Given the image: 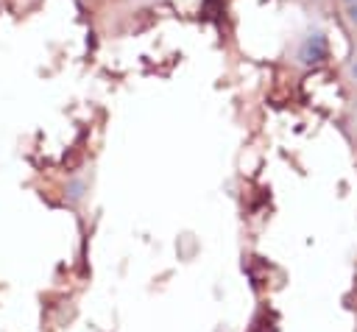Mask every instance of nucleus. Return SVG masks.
Masks as SVG:
<instances>
[{
	"instance_id": "obj_4",
	"label": "nucleus",
	"mask_w": 357,
	"mask_h": 332,
	"mask_svg": "<svg viewBox=\"0 0 357 332\" xmlns=\"http://www.w3.org/2000/svg\"><path fill=\"white\" fill-rule=\"evenodd\" d=\"M349 3H357V0H349Z\"/></svg>"
},
{
	"instance_id": "obj_1",
	"label": "nucleus",
	"mask_w": 357,
	"mask_h": 332,
	"mask_svg": "<svg viewBox=\"0 0 357 332\" xmlns=\"http://www.w3.org/2000/svg\"><path fill=\"white\" fill-rule=\"evenodd\" d=\"M298 59H301L304 64H318V61H324V59H326V39H324L321 33L307 36V42H304L301 50H298Z\"/></svg>"
},
{
	"instance_id": "obj_2",
	"label": "nucleus",
	"mask_w": 357,
	"mask_h": 332,
	"mask_svg": "<svg viewBox=\"0 0 357 332\" xmlns=\"http://www.w3.org/2000/svg\"><path fill=\"white\" fill-rule=\"evenodd\" d=\"M349 17L357 22V3H351V8H349Z\"/></svg>"
},
{
	"instance_id": "obj_3",
	"label": "nucleus",
	"mask_w": 357,
	"mask_h": 332,
	"mask_svg": "<svg viewBox=\"0 0 357 332\" xmlns=\"http://www.w3.org/2000/svg\"><path fill=\"white\" fill-rule=\"evenodd\" d=\"M351 73H354V78H357V64H354V67H351Z\"/></svg>"
}]
</instances>
